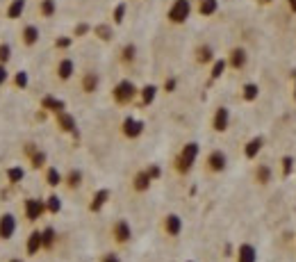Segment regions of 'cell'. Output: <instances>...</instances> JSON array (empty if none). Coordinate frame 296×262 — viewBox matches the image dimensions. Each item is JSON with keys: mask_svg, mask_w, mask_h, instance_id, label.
Listing matches in <instances>:
<instances>
[{"mask_svg": "<svg viewBox=\"0 0 296 262\" xmlns=\"http://www.w3.org/2000/svg\"><path fill=\"white\" fill-rule=\"evenodd\" d=\"M75 75H77V66H75L73 57L60 55L55 62H52V77H55V82L66 85V82H71Z\"/></svg>", "mask_w": 296, "mask_h": 262, "instance_id": "obj_6", "label": "cell"}, {"mask_svg": "<svg viewBox=\"0 0 296 262\" xmlns=\"http://www.w3.org/2000/svg\"><path fill=\"white\" fill-rule=\"evenodd\" d=\"M110 96H112V103H114L116 108H128V105H132L134 100L139 98V87L134 85L130 77H121V80L112 87Z\"/></svg>", "mask_w": 296, "mask_h": 262, "instance_id": "obj_3", "label": "cell"}, {"mask_svg": "<svg viewBox=\"0 0 296 262\" xmlns=\"http://www.w3.org/2000/svg\"><path fill=\"white\" fill-rule=\"evenodd\" d=\"M107 196H110V192H107V189H100V192L94 196V201H96V203H94V205H91V210H100V207H103L105 203H107Z\"/></svg>", "mask_w": 296, "mask_h": 262, "instance_id": "obj_35", "label": "cell"}, {"mask_svg": "<svg viewBox=\"0 0 296 262\" xmlns=\"http://www.w3.org/2000/svg\"><path fill=\"white\" fill-rule=\"evenodd\" d=\"M194 14V5L192 0H173L167 9V21L171 25H185Z\"/></svg>", "mask_w": 296, "mask_h": 262, "instance_id": "obj_7", "label": "cell"}, {"mask_svg": "<svg viewBox=\"0 0 296 262\" xmlns=\"http://www.w3.org/2000/svg\"><path fill=\"white\" fill-rule=\"evenodd\" d=\"M16 41H18V46H21L23 50H32V48L41 41V30H39V25H37V23H32V21H25L21 28H18Z\"/></svg>", "mask_w": 296, "mask_h": 262, "instance_id": "obj_10", "label": "cell"}, {"mask_svg": "<svg viewBox=\"0 0 296 262\" xmlns=\"http://www.w3.org/2000/svg\"><path fill=\"white\" fill-rule=\"evenodd\" d=\"M223 60H226V69L228 71H232V73H241V71L249 69L251 55H249V50H246L244 46H232Z\"/></svg>", "mask_w": 296, "mask_h": 262, "instance_id": "obj_9", "label": "cell"}, {"mask_svg": "<svg viewBox=\"0 0 296 262\" xmlns=\"http://www.w3.org/2000/svg\"><path fill=\"white\" fill-rule=\"evenodd\" d=\"M9 85H12L14 89H18V91L28 89V85H30V75H28V71H16V73H12Z\"/></svg>", "mask_w": 296, "mask_h": 262, "instance_id": "obj_26", "label": "cell"}, {"mask_svg": "<svg viewBox=\"0 0 296 262\" xmlns=\"http://www.w3.org/2000/svg\"><path fill=\"white\" fill-rule=\"evenodd\" d=\"M271 180H274V171H271L269 164H264V162L255 164L253 167V182L255 185L266 187V185H271Z\"/></svg>", "mask_w": 296, "mask_h": 262, "instance_id": "obj_20", "label": "cell"}, {"mask_svg": "<svg viewBox=\"0 0 296 262\" xmlns=\"http://www.w3.org/2000/svg\"><path fill=\"white\" fill-rule=\"evenodd\" d=\"M123 16H125V5L121 3L119 7L114 9V23H121V21H123Z\"/></svg>", "mask_w": 296, "mask_h": 262, "instance_id": "obj_39", "label": "cell"}, {"mask_svg": "<svg viewBox=\"0 0 296 262\" xmlns=\"http://www.w3.org/2000/svg\"><path fill=\"white\" fill-rule=\"evenodd\" d=\"M23 212V221L28 224H37L43 215H46V205H43V198H25L21 205Z\"/></svg>", "mask_w": 296, "mask_h": 262, "instance_id": "obj_13", "label": "cell"}, {"mask_svg": "<svg viewBox=\"0 0 296 262\" xmlns=\"http://www.w3.org/2000/svg\"><path fill=\"white\" fill-rule=\"evenodd\" d=\"M43 205H46V215H57L62 210V198L57 194H50L48 198H43Z\"/></svg>", "mask_w": 296, "mask_h": 262, "instance_id": "obj_31", "label": "cell"}, {"mask_svg": "<svg viewBox=\"0 0 296 262\" xmlns=\"http://www.w3.org/2000/svg\"><path fill=\"white\" fill-rule=\"evenodd\" d=\"M39 251H43V240H41V230H32L25 240V253L28 255H37Z\"/></svg>", "mask_w": 296, "mask_h": 262, "instance_id": "obj_23", "label": "cell"}, {"mask_svg": "<svg viewBox=\"0 0 296 262\" xmlns=\"http://www.w3.org/2000/svg\"><path fill=\"white\" fill-rule=\"evenodd\" d=\"M223 71H228V69H226V60H219V57H217L214 64H212V73H210V75L217 80V77L223 75Z\"/></svg>", "mask_w": 296, "mask_h": 262, "instance_id": "obj_36", "label": "cell"}, {"mask_svg": "<svg viewBox=\"0 0 296 262\" xmlns=\"http://www.w3.org/2000/svg\"><path fill=\"white\" fill-rule=\"evenodd\" d=\"M5 176H7L9 185H18V182L23 180V176H25V169L18 167V164H14V167H9L7 171H5Z\"/></svg>", "mask_w": 296, "mask_h": 262, "instance_id": "obj_30", "label": "cell"}, {"mask_svg": "<svg viewBox=\"0 0 296 262\" xmlns=\"http://www.w3.org/2000/svg\"><path fill=\"white\" fill-rule=\"evenodd\" d=\"M192 57H194V64H196V66H201V69H207V66L214 64L217 50H214V46H212V43L201 41V43H196V46H194Z\"/></svg>", "mask_w": 296, "mask_h": 262, "instance_id": "obj_12", "label": "cell"}, {"mask_svg": "<svg viewBox=\"0 0 296 262\" xmlns=\"http://www.w3.org/2000/svg\"><path fill=\"white\" fill-rule=\"evenodd\" d=\"M187 262H194V260H187Z\"/></svg>", "mask_w": 296, "mask_h": 262, "instance_id": "obj_43", "label": "cell"}, {"mask_svg": "<svg viewBox=\"0 0 296 262\" xmlns=\"http://www.w3.org/2000/svg\"><path fill=\"white\" fill-rule=\"evenodd\" d=\"M57 125H60V130H64V133H73L75 119L66 112V110H62V112H57Z\"/></svg>", "mask_w": 296, "mask_h": 262, "instance_id": "obj_27", "label": "cell"}, {"mask_svg": "<svg viewBox=\"0 0 296 262\" xmlns=\"http://www.w3.org/2000/svg\"><path fill=\"white\" fill-rule=\"evenodd\" d=\"M55 14H57V3H55V0H39V5H37V16L39 18L50 21V18H55Z\"/></svg>", "mask_w": 296, "mask_h": 262, "instance_id": "obj_24", "label": "cell"}, {"mask_svg": "<svg viewBox=\"0 0 296 262\" xmlns=\"http://www.w3.org/2000/svg\"><path fill=\"white\" fill-rule=\"evenodd\" d=\"M9 77H12V73H9L7 64H0V89L9 85Z\"/></svg>", "mask_w": 296, "mask_h": 262, "instance_id": "obj_38", "label": "cell"}, {"mask_svg": "<svg viewBox=\"0 0 296 262\" xmlns=\"http://www.w3.org/2000/svg\"><path fill=\"white\" fill-rule=\"evenodd\" d=\"M217 7H219L217 0H196V12L201 16H212L217 12Z\"/></svg>", "mask_w": 296, "mask_h": 262, "instance_id": "obj_28", "label": "cell"}, {"mask_svg": "<svg viewBox=\"0 0 296 262\" xmlns=\"http://www.w3.org/2000/svg\"><path fill=\"white\" fill-rule=\"evenodd\" d=\"M155 173H157V171H153V169H142V171H137V173H134V178H132V189L137 194L148 192L150 185H153Z\"/></svg>", "mask_w": 296, "mask_h": 262, "instance_id": "obj_18", "label": "cell"}, {"mask_svg": "<svg viewBox=\"0 0 296 262\" xmlns=\"http://www.w3.org/2000/svg\"><path fill=\"white\" fill-rule=\"evenodd\" d=\"M260 3H271V0H260Z\"/></svg>", "mask_w": 296, "mask_h": 262, "instance_id": "obj_42", "label": "cell"}, {"mask_svg": "<svg viewBox=\"0 0 296 262\" xmlns=\"http://www.w3.org/2000/svg\"><path fill=\"white\" fill-rule=\"evenodd\" d=\"M235 262H258V249L251 242H241L235 251Z\"/></svg>", "mask_w": 296, "mask_h": 262, "instance_id": "obj_21", "label": "cell"}, {"mask_svg": "<svg viewBox=\"0 0 296 262\" xmlns=\"http://www.w3.org/2000/svg\"><path fill=\"white\" fill-rule=\"evenodd\" d=\"M116 60H119V64L123 66V69H132V66L137 64V60H139V48H137V43H132V41L123 43V46L119 48V55H116Z\"/></svg>", "mask_w": 296, "mask_h": 262, "instance_id": "obj_15", "label": "cell"}, {"mask_svg": "<svg viewBox=\"0 0 296 262\" xmlns=\"http://www.w3.org/2000/svg\"><path fill=\"white\" fill-rule=\"evenodd\" d=\"M16 232H18V217L9 210L0 212V244L12 242L16 237Z\"/></svg>", "mask_w": 296, "mask_h": 262, "instance_id": "obj_11", "label": "cell"}, {"mask_svg": "<svg viewBox=\"0 0 296 262\" xmlns=\"http://www.w3.org/2000/svg\"><path fill=\"white\" fill-rule=\"evenodd\" d=\"M258 94H260V87L255 85V82H249V85H244V100H255L258 98Z\"/></svg>", "mask_w": 296, "mask_h": 262, "instance_id": "obj_33", "label": "cell"}, {"mask_svg": "<svg viewBox=\"0 0 296 262\" xmlns=\"http://www.w3.org/2000/svg\"><path fill=\"white\" fill-rule=\"evenodd\" d=\"M159 235L164 237V240L169 242H178L182 235V230H185V221H182V217L178 215V212H167V215L159 217Z\"/></svg>", "mask_w": 296, "mask_h": 262, "instance_id": "obj_4", "label": "cell"}, {"mask_svg": "<svg viewBox=\"0 0 296 262\" xmlns=\"http://www.w3.org/2000/svg\"><path fill=\"white\" fill-rule=\"evenodd\" d=\"M41 178L50 189H57V187H62V178H64V173H62L55 164H46V167L41 169Z\"/></svg>", "mask_w": 296, "mask_h": 262, "instance_id": "obj_19", "label": "cell"}, {"mask_svg": "<svg viewBox=\"0 0 296 262\" xmlns=\"http://www.w3.org/2000/svg\"><path fill=\"white\" fill-rule=\"evenodd\" d=\"M82 185H85V173H82V169L77 167H71L69 171H64V178H62V187L66 189V192H77Z\"/></svg>", "mask_w": 296, "mask_h": 262, "instance_id": "obj_16", "label": "cell"}, {"mask_svg": "<svg viewBox=\"0 0 296 262\" xmlns=\"http://www.w3.org/2000/svg\"><path fill=\"white\" fill-rule=\"evenodd\" d=\"M142 133H144V121L134 119V116H125L123 123H121V135L125 139H137L142 137Z\"/></svg>", "mask_w": 296, "mask_h": 262, "instance_id": "obj_17", "label": "cell"}, {"mask_svg": "<svg viewBox=\"0 0 296 262\" xmlns=\"http://www.w3.org/2000/svg\"><path fill=\"white\" fill-rule=\"evenodd\" d=\"M285 3H287L289 14H294V16H296V0H285Z\"/></svg>", "mask_w": 296, "mask_h": 262, "instance_id": "obj_41", "label": "cell"}, {"mask_svg": "<svg viewBox=\"0 0 296 262\" xmlns=\"http://www.w3.org/2000/svg\"><path fill=\"white\" fill-rule=\"evenodd\" d=\"M262 148H264V139H262V137L249 139V142H246V146H244V158L246 160H255L260 155Z\"/></svg>", "mask_w": 296, "mask_h": 262, "instance_id": "obj_25", "label": "cell"}, {"mask_svg": "<svg viewBox=\"0 0 296 262\" xmlns=\"http://www.w3.org/2000/svg\"><path fill=\"white\" fill-rule=\"evenodd\" d=\"M96 262H123V258H121L116 251H105V253L98 255V260Z\"/></svg>", "mask_w": 296, "mask_h": 262, "instance_id": "obj_37", "label": "cell"}, {"mask_svg": "<svg viewBox=\"0 0 296 262\" xmlns=\"http://www.w3.org/2000/svg\"><path fill=\"white\" fill-rule=\"evenodd\" d=\"M41 240H43V251H50L57 242V230L52 226H46L41 230Z\"/></svg>", "mask_w": 296, "mask_h": 262, "instance_id": "obj_29", "label": "cell"}, {"mask_svg": "<svg viewBox=\"0 0 296 262\" xmlns=\"http://www.w3.org/2000/svg\"><path fill=\"white\" fill-rule=\"evenodd\" d=\"M228 171V155L226 150L221 148H212L205 153V158H203V173L210 178H217L221 176V173Z\"/></svg>", "mask_w": 296, "mask_h": 262, "instance_id": "obj_5", "label": "cell"}, {"mask_svg": "<svg viewBox=\"0 0 296 262\" xmlns=\"http://www.w3.org/2000/svg\"><path fill=\"white\" fill-rule=\"evenodd\" d=\"M107 240L110 244L114 246V249H125V246L132 244L134 240V228L130 224L125 217H119V219H114L107 228Z\"/></svg>", "mask_w": 296, "mask_h": 262, "instance_id": "obj_2", "label": "cell"}, {"mask_svg": "<svg viewBox=\"0 0 296 262\" xmlns=\"http://www.w3.org/2000/svg\"><path fill=\"white\" fill-rule=\"evenodd\" d=\"M139 96H142V103H144V105L153 103V100H155V96H157V87H155V85L144 87V89H139Z\"/></svg>", "mask_w": 296, "mask_h": 262, "instance_id": "obj_32", "label": "cell"}, {"mask_svg": "<svg viewBox=\"0 0 296 262\" xmlns=\"http://www.w3.org/2000/svg\"><path fill=\"white\" fill-rule=\"evenodd\" d=\"M0 262H25V258H21V255H7V258H3Z\"/></svg>", "mask_w": 296, "mask_h": 262, "instance_id": "obj_40", "label": "cell"}, {"mask_svg": "<svg viewBox=\"0 0 296 262\" xmlns=\"http://www.w3.org/2000/svg\"><path fill=\"white\" fill-rule=\"evenodd\" d=\"M25 7H28V0H9L7 7H5V18L7 21H18L25 14Z\"/></svg>", "mask_w": 296, "mask_h": 262, "instance_id": "obj_22", "label": "cell"}, {"mask_svg": "<svg viewBox=\"0 0 296 262\" xmlns=\"http://www.w3.org/2000/svg\"><path fill=\"white\" fill-rule=\"evenodd\" d=\"M198 158H201V144H198V142H187V144H182L180 150H178V153L173 155V160H171L173 173H176L178 178L189 176V173L194 171V167H196Z\"/></svg>", "mask_w": 296, "mask_h": 262, "instance_id": "obj_1", "label": "cell"}, {"mask_svg": "<svg viewBox=\"0 0 296 262\" xmlns=\"http://www.w3.org/2000/svg\"><path fill=\"white\" fill-rule=\"evenodd\" d=\"M77 89H80L82 96H96L100 89V73L98 69L89 66V69L80 71L77 73Z\"/></svg>", "mask_w": 296, "mask_h": 262, "instance_id": "obj_8", "label": "cell"}, {"mask_svg": "<svg viewBox=\"0 0 296 262\" xmlns=\"http://www.w3.org/2000/svg\"><path fill=\"white\" fill-rule=\"evenodd\" d=\"M230 110L226 108V105H217L214 110H212V116H210V128L214 130L217 135H223L228 128H230Z\"/></svg>", "mask_w": 296, "mask_h": 262, "instance_id": "obj_14", "label": "cell"}, {"mask_svg": "<svg viewBox=\"0 0 296 262\" xmlns=\"http://www.w3.org/2000/svg\"><path fill=\"white\" fill-rule=\"evenodd\" d=\"M12 62V46L7 41H0V64H9Z\"/></svg>", "mask_w": 296, "mask_h": 262, "instance_id": "obj_34", "label": "cell"}]
</instances>
